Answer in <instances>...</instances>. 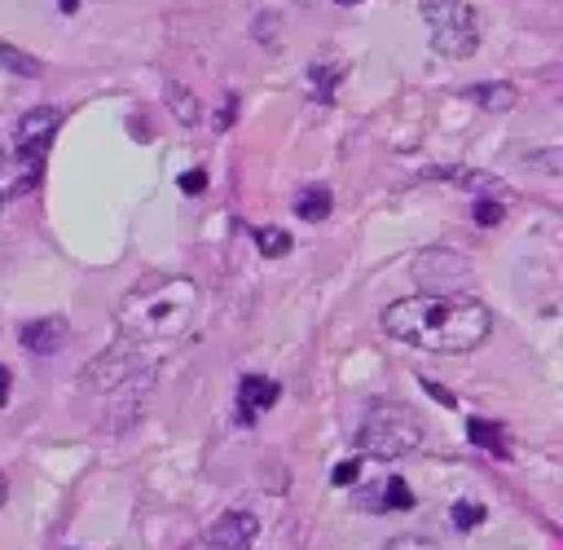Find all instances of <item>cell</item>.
I'll return each instance as SVG.
<instances>
[{
    "instance_id": "obj_1",
    "label": "cell",
    "mask_w": 563,
    "mask_h": 550,
    "mask_svg": "<svg viewBox=\"0 0 563 550\" xmlns=\"http://www.w3.org/2000/svg\"><path fill=\"white\" fill-rule=\"evenodd\" d=\"M383 330L409 348L422 352H471L493 334V312L488 304H479L475 295H457V290H422V295H405L396 304L383 308Z\"/></svg>"
},
{
    "instance_id": "obj_2",
    "label": "cell",
    "mask_w": 563,
    "mask_h": 550,
    "mask_svg": "<svg viewBox=\"0 0 563 550\" xmlns=\"http://www.w3.org/2000/svg\"><path fill=\"white\" fill-rule=\"evenodd\" d=\"M198 308V286L189 277H145L136 282L119 308H114V326L123 330V339L132 343H154V339H176Z\"/></svg>"
},
{
    "instance_id": "obj_3",
    "label": "cell",
    "mask_w": 563,
    "mask_h": 550,
    "mask_svg": "<svg viewBox=\"0 0 563 550\" xmlns=\"http://www.w3.org/2000/svg\"><path fill=\"white\" fill-rule=\"evenodd\" d=\"M356 444L369 458H409L422 444V422L400 400H369L356 422Z\"/></svg>"
},
{
    "instance_id": "obj_4",
    "label": "cell",
    "mask_w": 563,
    "mask_h": 550,
    "mask_svg": "<svg viewBox=\"0 0 563 550\" xmlns=\"http://www.w3.org/2000/svg\"><path fill=\"white\" fill-rule=\"evenodd\" d=\"M422 22H427V35H431V48L440 57H471L479 48V13L471 0H422L418 4Z\"/></svg>"
},
{
    "instance_id": "obj_5",
    "label": "cell",
    "mask_w": 563,
    "mask_h": 550,
    "mask_svg": "<svg viewBox=\"0 0 563 550\" xmlns=\"http://www.w3.org/2000/svg\"><path fill=\"white\" fill-rule=\"evenodd\" d=\"M57 123H62V114L53 106H35V110H26L18 119V128H13V163H9V176H13L18 189L40 180L44 158L53 150V136H57Z\"/></svg>"
},
{
    "instance_id": "obj_6",
    "label": "cell",
    "mask_w": 563,
    "mask_h": 550,
    "mask_svg": "<svg viewBox=\"0 0 563 550\" xmlns=\"http://www.w3.org/2000/svg\"><path fill=\"white\" fill-rule=\"evenodd\" d=\"M150 374H154V361L150 356H141L136 348H128V352H106V356H97L88 370H84V383L92 387V392H123V387H145L150 383Z\"/></svg>"
},
{
    "instance_id": "obj_7",
    "label": "cell",
    "mask_w": 563,
    "mask_h": 550,
    "mask_svg": "<svg viewBox=\"0 0 563 550\" xmlns=\"http://www.w3.org/2000/svg\"><path fill=\"white\" fill-rule=\"evenodd\" d=\"M255 537H260V519L251 510H224L198 532L194 550H251Z\"/></svg>"
},
{
    "instance_id": "obj_8",
    "label": "cell",
    "mask_w": 563,
    "mask_h": 550,
    "mask_svg": "<svg viewBox=\"0 0 563 550\" xmlns=\"http://www.w3.org/2000/svg\"><path fill=\"white\" fill-rule=\"evenodd\" d=\"M413 273H418V282H427V286L440 290V295H444V290H457V282L471 277L466 260L453 255V251H427V255H418Z\"/></svg>"
},
{
    "instance_id": "obj_9",
    "label": "cell",
    "mask_w": 563,
    "mask_h": 550,
    "mask_svg": "<svg viewBox=\"0 0 563 550\" xmlns=\"http://www.w3.org/2000/svg\"><path fill=\"white\" fill-rule=\"evenodd\" d=\"M277 396H282V387H277L273 378H264V374H246V378L238 383V414H242V422H255L264 409L277 405Z\"/></svg>"
},
{
    "instance_id": "obj_10",
    "label": "cell",
    "mask_w": 563,
    "mask_h": 550,
    "mask_svg": "<svg viewBox=\"0 0 563 550\" xmlns=\"http://www.w3.org/2000/svg\"><path fill=\"white\" fill-rule=\"evenodd\" d=\"M66 339H70V330H66L62 317H35V321L22 326V348H26V352H40V356L57 352Z\"/></svg>"
},
{
    "instance_id": "obj_11",
    "label": "cell",
    "mask_w": 563,
    "mask_h": 550,
    "mask_svg": "<svg viewBox=\"0 0 563 550\" xmlns=\"http://www.w3.org/2000/svg\"><path fill=\"white\" fill-rule=\"evenodd\" d=\"M466 436H471V444H479V449H488V453H510L506 449V431L497 427V422H488V418H471L466 422Z\"/></svg>"
},
{
    "instance_id": "obj_12",
    "label": "cell",
    "mask_w": 563,
    "mask_h": 550,
    "mask_svg": "<svg viewBox=\"0 0 563 550\" xmlns=\"http://www.w3.org/2000/svg\"><path fill=\"white\" fill-rule=\"evenodd\" d=\"M330 189H303L299 198H295V211H299V220H325L330 216Z\"/></svg>"
},
{
    "instance_id": "obj_13",
    "label": "cell",
    "mask_w": 563,
    "mask_h": 550,
    "mask_svg": "<svg viewBox=\"0 0 563 550\" xmlns=\"http://www.w3.org/2000/svg\"><path fill=\"white\" fill-rule=\"evenodd\" d=\"M471 101H479L488 110H506V106H515V88L510 84H475L471 88Z\"/></svg>"
},
{
    "instance_id": "obj_14",
    "label": "cell",
    "mask_w": 563,
    "mask_h": 550,
    "mask_svg": "<svg viewBox=\"0 0 563 550\" xmlns=\"http://www.w3.org/2000/svg\"><path fill=\"white\" fill-rule=\"evenodd\" d=\"M369 506H383V510H405V506H413V493L405 488V480H383V488H378V497H374Z\"/></svg>"
},
{
    "instance_id": "obj_15",
    "label": "cell",
    "mask_w": 563,
    "mask_h": 550,
    "mask_svg": "<svg viewBox=\"0 0 563 550\" xmlns=\"http://www.w3.org/2000/svg\"><path fill=\"white\" fill-rule=\"evenodd\" d=\"M255 246H260L268 260H277V255L290 251V233H282V229H255Z\"/></svg>"
},
{
    "instance_id": "obj_16",
    "label": "cell",
    "mask_w": 563,
    "mask_h": 550,
    "mask_svg": "<svg viewBox=\"0 0 563 550\" xmlns=\"http://www.w3.org/2000/svg\"><path fill=\"white\" fill-rule=\"evenodd\" d=\"M453 528H479L484 524V506L479 502H453Z\"/></svg>"
},
{
    "instance_id": "obj_17",
    "label": "cell",
    "mask_w": 563,
    "mask_h": 550,
    "mask_svg": "<svg viewBox=\"0 0 563 550\" xmlns=\"http://www.w3.org/2000/svg\"><path fill=\"white\" fill-rule=\"evenodd\" d=\"M167 101H172V110H180V123H189V128L198 123V101L189 97V88H172Z\"/></svg>"
},
{
    "instance_id": "obj_18",
    "label": "cell",
    "mask_w": 563,
    "mask_h": 550,
    "mask_svg": "<svg viewBox=\"0 0 563 550\" xmlns=\"http://www.w3.org/2000/svg\"><path fill=\"white\" fill-rule=\"evenodd\" d=\"M506 211V202H493V198H475V220L479 224H497Z\"/></svg>"
},
{
    "instance_id": "obj_19",
    "label": "cell",
    "mask_w": 563,
    "mask_h": 550,
    "mask_svg": "<svg viewBox=\"0 0 563 550\" xmlns=\"http://www.w3.org/2000/svg\"><path fill=\"white\" fill-rule=\"evenodd\" d=\"M387 550H440V546H435V541H427V537L405 532V537H391V541H387Z\"/></svg>"
},
{
    "instance_id": "obj_20",
    "label": "cell",
    "mask_w": 563,
    "mask_h": 550,
    "mask_svg": "<svg viewBox=\"0 0 563 550\" xmlns=\"http://www.w3.org/2000/svg\"><path fill=\"white\" fill-rule=\"evenodd\" d=\"M356 475H361V462H339V466H334V484H339V488L356 484Z\"/></svg>"
},
{
    "instance_id": "obj_21",
    "label": "cell",
    "mask_w": 563,
    "mask_h": 550,
    "mask_svg": "<svg viewBox=\"0 0 563 550\" xmlns=\"http://www.w3.org/2000/svg\"><path fill=\"white\" fill-rule=\"evenodd\" d=\"M18 194V185H13V176H9V158L0 154V202H9Z\"/></svg>"
},
{
    "instance_id": "obj_22",
    "label": "cell",
    "mask_w": 563,
    "mask_h": 550,
    "mask_svg": "<svg viewBox=\"0 0 563 550\" xmlns=\"http://www.w3.org/2000/svg\"><path fill=\"white\" fill-rule=\"evenodd\" d=\"M9 392H13V370H9V365H0V405L9 400Z\"/></svg>"
},
{
    "instance_id": "obj_23",
    "label": "cell",
    "mask_w": 563,
    "mask_h": 550,
    "mask_svg": "<svg viewBox=\"0 0 563 550\" xmlns=\"http://www.w3.org/2000/svg\"><path fill=\"white\" fill-rule=\"evenodd\" d=\"M180 185H185V189H189V194H198V189H202V176H198V172H189V176H185V180H180Z\"/></svg>"
},
{
    "instance_id": "obj_24",
    "label": "cell",
    "mask_w": 563,
    "mask_h": 550,
    "mask_svg": "<svg viewBox=\"0 0 563 550\" xmlns=\"http://www.w3.org/2000/svg\"><path fill=\"white\" fill-rule=\"evenodd\" d=\"M427 392H431V396H435V400H444V405H453V396H449V392H444V387H435V383H427Z\"/></svg>"
},
{
    "instance_id": "obj_25",
    "label": "cell",
    "mask_w": 563,
    "mask_h": 550,
    "mask_svg": "<svg viewBox=\"0 0 563 550\" xmlns=\"http://www.w3.org/2000/svg\"><path fill=\"white\" fill-rule=\"evenodd\" d=\"M4 497H9V480L0 475V506H4Z\"/></svg>"
},
{
    "instance_id": "obj_26",
    "label": "cell",
    "mask_w": 563,
    "mask_h": 550,
    "mask_svg": "<svg viewBox=\"0 0 563 550\" xmlns=\"http://www.w3.org/2000/svg\"><path fill=\"white\" fill-rule=\"evenodd\" d=\"M339 4H361V0H339Z\"/></svg>"
}]
</instances>
